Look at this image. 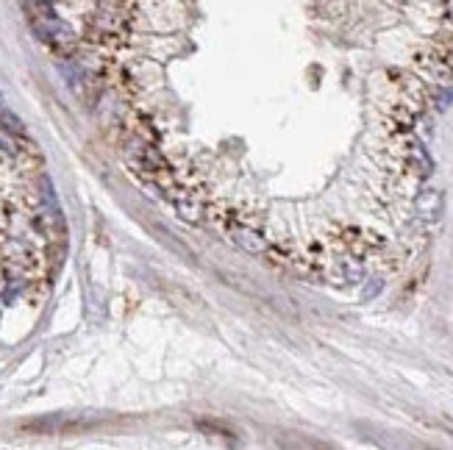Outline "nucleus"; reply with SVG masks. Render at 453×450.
<instances>
[{"label":"nucleus","instance_id":"nucleus-1","mask_svg":"<svg viewBox=\"0 0 453 450\" xmlns=\"http://www.w3.org/2000/svg\"><path fill=\"white\" fill-rule=\"evenodd\" d=\"M414 209H417V214H420V217H425V220H437V217H440V209H442V195H440V192H434V189H428V192H423V195L417 197Z\"/></svg>","mask_w":453,"mask_h":450}]
</instances>
